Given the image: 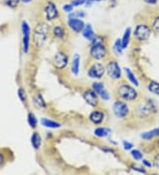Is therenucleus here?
Segmentation results:
<instances>
[{
	"mask_svg": "<svg viewBox=\"0 0 159 175\" xmlns=\"http://www.w3.org/2000/svg\"><path fill=\"white\" fill-rule=\"evenodd\" d=\"M41 123L44 126L49 127V128H58V127L61 126V125L58 122L50 121V120H48V119H44V118H43L41 120Z\"/></svg>",
	"mask_w": 159,
	"mask_h": 175,
	"instance_id": "18",
	"label": "nucleus"
},
{
	"mask_svg": "<svg viewBox=\"0 0 159 175\" xmlns=\"http://www.w3.org/2000/svg\"><path fill=\"white\" fill-rule=\"evenodd\" d=\"M131 155L132 157L135 159V160H141V159H143V153H142L140 150H138V149H133V150H132Z\"/></svg>",
	"mask_w": 159,
	"mask_h": 175,
	"instance_id": "29",
	"label": "nucleus"
},
{
	"mask_svg": "<svg viewBox=\"0 0 159 175\" xmlns=\"http://www.w3.org/2000/svg\"><path fill=\"white\" fill-rule=\"evenodd\" d=\"M113 49H114V51L118 55H120L122 53V44H121V40L120 39H118L115 42V44L113 45Z\"/></svg>",
	"mask_w": 159,
	"mask_h": 175,
	"instance_id": "27",
	"label": "nucleus"
},
{
	"mask_svg": "<svg viewBox=\"0 0 159 175\" xmlns=\"http://www.w3.org/2000/svg\"><path fill=\"white\" fill-rule=\"evenodd\" d=\"M5 156H4V154L2 153V152H0V165L2 164H4V162H5Z\"/></svg>",
	"mask_w": 159,
	"mask_h": 175,
	"instance_id": "39",
	"label": "nucleus"
},
{
	"mask_svg": "<svg viewBox=\"0 0 159 175\" xmlns=\"http://www.w3.org/2000/svg\"><path fill=\"white\" fill-rule=\"evenodd\" d=\"M49 27L46 23H39L37 24L35 29H34L33 34V41L36 47H42L45 43L48 34H49Z\"/></svg>",
	"mask_w": 159,
	"mask_h": 175,
	"instance_id": "1",
	"label": "nucleus"
},
{
	"mask_svg": "<svg viewBox=\"0 0 159 175\" xmlns=\"http://www.w3.org/2000/svg\"><path fill=\"white\" fill-rule=\"evenodd\" d=\"M18 96H19V98L21 99L22 103H25L26 100H27V96H26V93L24 91V89L22 88H19L18 90Z\"/></svg>",
	"mask_w": 159,
	"mask_h": 175,
	"instance_id": "30",
	"label": "nucleus"
},
{
	"mask_svg": "<svg viewBox=\"0 0 159 175\" xmlns=\"http://www.w3.org/2000/svg\"><path fill=\"white\" fill-rule=\"evenodd\" d=\"M93 44L90 49V55L96 60H101L104 59L106 56V48L104 44L101 41H96L95 37L93 41Z\"/></svg>",
	"mask_w": 159,
	"mask_h": 175,
	"instance_id": "2",
	"label": "nucleus"
},
{
	"mask_svg": "<svg viewBox=\"0 0 159 175\" xmlns=\"http://www.w3.org/2000/svg\"><path fill=\"white\" fill-rule=\"evenodd\" d=\"M80 60H81V57L78 54H75L73 56L72 59V73L77 75L79 73V70H80Z\"/></svg>",
	"mask_w": 159,
	"mask_h": 175,
	"instance_id": "15",
	"label": "nucleus"
},
{
	"mask_svg": "<svg viewBox=\"0 0 159 175\" xmlns=\"http://www.w3.org/2000/svg\"><path fill=\"white\" fill-rule=\"evenodd\" d=\"M145 2H147L148 4H151V5H155L157 2V0H145Z\"/></svg>",
	"mask_w": 159,
	"mask_h": 175,
	"instance_id": "40",
	"label": "nucleus"
},
{
	"mask_svg": "<svg viewBox=\"0 0 159 175\" xmlns=\"http://www.w3.org/2000/svg\"><path fill=\"white\" fill-rule=\"evenodd\" d=\"M143 164L145 167H151V166H152V164H151L149 161H148L147 159H143Z\"/></svg>",
	"mask_w": 159,
	"mask_h": 175,
	"instance_id": "38",
	"label": "nucleus"
},
{
	"mask_svg": "<svg viewBox=\"0 0 159 175\" xmlns=\"http://www.w3.org/2000/svg\"><path fill=\"white\" fill-rule=\"evenodd\" d=\"M45 16L48 21H52L58 16V12L57 10V7L54 3L49 2L45 7Z\"/></svg>",
	"mask_w": 159,
	"mask_h": 175,
	"instance_id": "13",
	"label": "nucleus"
},
{
	"mask_svg": "<svg viewBox=\"0 0 159 175\" xmlns=\"http://www.w3.org/2000/svg\"><path fill=\"white\" fill-rule=\"evenodd\" d=\"M93 89L96 92V94L101 97V98L104 101H108L110 99V95L106 91L103 82H94Z\"/></svg>",
	"mask_w": 159,
	"mask_h": 175,
	"instance_id": "11",
	"label": "nucleus"
},
{
	"mask_svg": "<svg viewBox=\"0 0 159 175\" xmlns=\"http://www.w3.org/2000/svg\"><path fill=\"white\" fill-rule=\"evenodd\" d=\"M53 35H55L57 38H63L65 36V29H64V27H61V26H56L53 28Z\"/></svg>",
	"mask_w": 159,
	"mask_h": 175,
	"instance_id": "23",
	"label": "nucleus"
},
{
	"mask_svg": "<svg viewBox=\"0 0 159 175\" xmlns=\"http://www.w3.org/2000/svg\"><path fill=\"white\" fill-rule=\"evenodd\" d=\"M132 168L134 170V171H136V172H140V173H146V171L144 170L143 167L140 166V165H137V164H132Z\"/></svg>",
	"mask_w": 159,
	"mask_h": 175,
	"instance_id": "32",
	"label": "nucleus"
},
{
	"mask_svg": "<svg viewBox=\"0 0 159 175\" xmlns=\"http://www.w3.org/2000/svg\"><path fill=\"white\" fill-rule=\"evenodd\" d=\"M109 77L113 80H118L121 77V69L119 64L115 60H110L105 67Z\"/></svg>",
	"mask_w": 159,
	"mask_h": 175,
	"instance_id": "5",
	"label": "nucleus"
},
{
	"mask_svg": "<svg viewBox=\"0 0 159 175\" xmlns=\"http://www.w3.org/2000/svg\"><path fill=\"white\" fill-rule=\"evenodd\" d=\"M28 125L32 128H35L37 126V120L35 118V116L32 112H29L28 115Z\"/></svg>",
	"mask_w": 159,
	"mask_h": 175,
	"instance_id": "24",
	"label": "nucleus"
},
{
	"mask_svg": "<svg viewBox=\"0 0 159 175\" xmlns=\"http://www.w3.org/2000/svg\"><path fill=\"white\" fill-rule=\"evenodd\" d=\"M96 1H104V0H96Z\"/></svg>",
	"mask_w": 159,
	"mask_h": 175,
	"instance_id": "42",
	"label": "nucleus"
},
{
	"mask_svg": "<svg viewBox=\"0 0 159 175\" xmlns=\"http://www.w3.org/2000/svg\"><path fill=\"white\" fill-rule=\"evenodd\" d=\"M157 135H159V127L158 128H155V129L151 130V131L146 132V133L143 134L141 136H142V138L144 139V140H150V139L157 136Z\"/></svg>",
	"mask_w": 159,
	"mask_h": 175,
	"instance_id": "21",
	"label": "nucleus"
},
{
	"mask_svg": "<svg viewBox=\"0 0 159 175\" xmlns=\"http://www.w3.org/2000/svg\"><path fill=\"white\" fill-rule=\"evenodd\" d=\"M53 63L54 66L58 68V69H64L66 67L67 64H68V58L65 53L63 52H58L54 57L53 59Z\"/></svg>",
	"mask_w": 159,
	"mask_h": 175,
	"instance_id": "10",
	"label": "nucleus"
},
{
	"mask_svg": "<svg viewBox=\"0 0 159 175\" xmlns=\"http://www.w3.org/2000/svg\"><path fill=\"white\" fill-rule=\"evenodd\" d=\"M41 143H42V139L41 136L37 132H35L32 136H31V144L34 147V149H38L41 146Z\"/></svg>",
	"mask_w": 159,
	"mask_h": 175,
	"instance_id": "17",
	"label": "nucleus"
},
{
	"mask_svg": "<svg viewBox=\"0 0 159 175\" xmlns=\"http://www.w3.org/2000/svg\"><path fill=\"white\" fill-rule=\"evenodd\" d=\"M153 28L157 33H159V17H157L155 20V21L153 23Z\"/></svg>",
	"mask_w": 159,
	"mask_h": 175,
	"instance_id": "33",
	"label": "nucleus"
},
{
	"mask_svg": "<svg viewBox=\"0 0 159 175\" xmlns=\"http://www.w3.org/2000/svg\"><path fill=\"white\" fill-rule=\"evenodd\" d=\"M72 9H73V6L72 5H65L63 6V10L66 12H71L72 11Z\"/></svg>",
	"mask_w": 159,
	"mask_h": 175,
	"instance_id": "36",
	"label": "nucleus"
},
{
	"mask_svg": "<svg viewBox=\"0 0 159 175\" xmlns=\"http://www.w3.org/2000/svg\"><path fill=\"white\" fill-rule=\"evenodd\" d=\"M98 95L94 89H88L83 93V98L90 106L96 107L98 104Z\"/></svg>",
	"mask_w": 159,
	"mask_h": 175,
	"instance_id": "9",
	"label": "nucleus"
},
{
	"mask_svg": "<svg viewBox=\"0 0 159 175\" xmlns=\"http://www.w3.org/2000/svg\"><path fill=\"white\" fill-rule=\"evenodd\" d=\"M85 13L83 12L82 11H78L76 12H73V13H72L71 15L69 16L70 19H72V18H78V19H81V18H83V17H85Z\"/></svg>",
	"mask_w": 159,
	"mask_h": 175,
	"instance_id": "31",
	"label": "nucleus"
},
{
	"mask_svg": "<svg viewBox=\"0 0 159 175\" xmlns=\"http://www.w3.org/2000/svg\"><path fill=\"white\" fill-rule=\"evenodd\" d=\"M21 1L23 2V3H29L31 0H21Z\"/></svg>",
	"mask_w": 159,
	"mask_h": 175,
	"instance_id": "41",
	"label": "nucleus"
},
{
	"mask_svg": "<svg viewBox=\"0 0 159 175\" xmlns=\"http://www.w3.org/2000/svg\"><path fill=\"white\" fill-rule=\"evenodd\" d=\"M110 134V130L107 127H97L95 130V135L97 137H106L109 136Z\"/></svg>",
	"mask_w": 159,
	"mask_h": 175,
	"instance_id": "20",
	"label": "nucleus"
},
{
	"mask_svg": "<svg viewBox=\"0 0 159 175\" xmlns=\"http://www.w3.org/2000/svg\"><path fill=\"white\" fill-rule=\"evenodd\" d=\"M151 30L146 25H138L134 29V36L139 41H146L150 36Z\"/></svg>",
	"mask_w": 159,
	"mask_h": 175,
	"instance_id": "6",
	"label": "nucleus"
},
{
	"mask_svg": "<svg viewBox=\"0 0 159 175\" xmlns=\"http://www.w3.org/2000/svg\"><path fill=\"white\" fill-rule=\"evenodd\" d=\"M130 37H131V28L127 27L126 31H125L124 35H123V38L121 40V44H122L123 49H126L127 47V45L129 44V41H130Z\"/></svg>",
	"mask_w": 159,
	"mask_h": 175,
	"instance_id": "19",
	"label": "nucleus"
},
{
	"mask_svg": "<svg viewBox=\"0 0 159 175\" xmlns=\"http://www.w3.org/2000/svg\"><path fill=\"white\" fill-rule=\"evenodd\" d=\"M118 93H119V97L124 99V100H126V101H133V100L136 99L138 96L135 89L129 85H126V84L121 85L120 87L119 88Z\"/></svg>",
	"mask_w": 159,
	"mask_h": 175,
	"instance_id": "3",
	"label": "nucleus"
},
{
	"mask_svg": "<svg viewBox=\"0 0 159 175\" xmlns=\"http://www.w3.org/2000/svg\"><path fill=\"white\" fill-rule=\"evenodd\" d=\"M112 110L114 114L118 117V118H125L126 115L128 114V106L122 101H117L113 104L112 106Z\"/></svg>",
	"mask_w": 159,
	"mask_h": 175,
	"instance_id": "7",
	"label": "nucleus"
},
{
	"mask_svg": "<svg viewBox=\"0 0 159 175\" xmlns=\"http://www.w3.org/2000/svg\"><path fill=\"white\" fill-rule=\"evenodd\" d=\"M82 32H83L82 33L83 36H84L86 39L89 40V41H91V42H92L94 39H95V37H96L93 29H92V27H91L89 24L87 25V26H85Z\"/></svg>",
	"mask_w": 159,
	"mask_h": 175,
	"instance_id": "16",
	"label": "nucleus"
},
{
	"mask_svg": "<svg viewBox=\"0 0 159 175\" xmlns=\"http://www.w3.org/2000/svg\"><path fill=\"white\" fill-rule=\"evenodd\" d=\"M125 72H126V77H127V79L129 80V82H132V83H133V85H135V86H139V82H138L137 78L134 76V74L133 73V72H132L129 68H127V67L125 68Z\"/></svg>",
	"mask_w": 159,
	"mask_h": 175,
	"instance_id": "22",
	"label": "nucleus"
},
{
	"mask_svg": "<svg viewBox=\"0 0 159 175\" xmlns=\"http://www.w3.org/2000/svg\"><path fill=\"white\" fill-rule=\"evenodd\" d=\"M104 114L102 111H95L89 115V121L94 124H96V125L101 124L104 121Z\"/></svg>",
	"mask_w": 159,
	"mask_h": 175,
	"instance_id": "14",
	"label": "nucleus"
},
{
	"mask_svg": "<svg viewBox=\"0 0 159 175\" xmlns=\"http://www.w3.org/2000/svg\"><path fill=\"white\" fill-rule=\"evenodd\" d=\"M4 3L6 6H9L11 8H14V7L18 6L20 0H4Z\"/></svg>",
	"mask_w": 159,
	"mask_h": 175,
	"instance_id": "28",
	"label": "nucleus"
},
{
	"mask_svg": "<svg viewBox=\"0 0 159 175\" xmlns=\"http://www.w3.org/2000/svg\"><path fill=\"white\" fill-rule=\"evenodd\" d=\"M158 145H159V141H158Z\"/></svg>",
	"mask_w": 159,
	"mask_h": 175,
	"instance_id": "43",
	"label": "nucleus"
},
{
	"mask_svg": "<svg viewBox=\"0 0 159 175\" xmlns=\"http://www.w3.org/2000/svg\"><path fill=\"white\" fill-rule=\"evenodd\" d=\"M68 26L71 28L72 31L76 32V33H80L83 31L84 27H85V24L82 20L78 19V18H72L68 21Z\"/></svg>",
	"mask_w": 159,
	"mask_h": 175,
	"instance_id": "12",
	"label": "nucleus"
},
{
	"mask_svg": "<svg viewBox=\"0 0 159 175\" xmlns=\"http://www.w3.org/2000/svg\"><path fill=\"white\" fill-rule=\"evenodd\" d=\"M35 104L39 106V107H42V108H44L45 106H46V104H45V102H44V98H43V97L38 94V95H36L35 97Z\"/></svg>",
	"mask_w": 159,
	"mask_h": 175,
	"instance_id": "26",
	"label": "nucleus"
},
{
	"mask_svg": "<svg viewBox=\"0 0 159 175\" xmlns=\"http://www.w3.org/2000/svg\"><path fill=\"white\" fill-rule=\"evenodd\" d=\"M123 146H124V149H126V150H129V149H131L133 147V143L129 142H126V141H124L123 142Z\"/></svg>",
	"mask_w": 159,
	"mask_h": 175,
	"instance_id": "34",
	"label": "nucleus"
},
{
	"mask_svg": "<svg viewBox=\"0 0 159 175\" xmlns=\"http://www.w3.org/2000/svg\"><path fill=\"white\" fill-rule=\"evenodd\" d=\"M22 31V45H23V51L28 53L30 44V27L26 21H22L21 23Z\"/></svg>",
	"mask_w": 159,
	"mask_h": 175,
	"instance_id": "4",
	"label": "nucleus"
},
{
	"mask_svg": "<svg viewBox=\"0 0 159 175\" xmlns=\"http://www.w3.org/2000/svg\"><path fill=\"white\" fill-rule=\"evenodd\" d=\"M104 73H105V67L104 65L101 63H95L90 66L88 70V75L91 78L100 79L104 76Z\"/></svg>",
	"mask_w": 159,
	"mask_h": 175,
	"instance_id": "8",
	"label": "nucleus"
},
{
	"mask_svg": "<svg viewBox=\"0 0 159 175\" xmlns=\"http://www.w3.org/2000/svg\"><path fill=\"white\" fill-rule=\"evenodd\" d=\"M154 166L159 168V155H157L154 158Z\"/></svg>",
	"mask_w": 159,
	"mask_h": 175,
	"instance_id": "37",
	"label": "nucleus"
},
{
	"mask_svg": "<svg viewBox=\"0 0 159 175\" xmlns=\"http://www.w3.org/2000/svg\"><path fill=\"white\" fill-rule=\"evenodd\" d=\"M148 90L156 95H159V83L156 82H151L148 84Z\"/></svg>",
	"mask_w": 159,
	"mask_h": 175,
	"instance_id": "25",
	"label": "nucleus"
},
{
	"mask_svg": "<svg viewBox=\"0 0 159 175\" xmlns=\"http://www.w3.org/2000/svg\"><path fill=\"white\" fill-rule=\"evenodd\" d=\"M86 3V0H74L72 2V6H79L82 4H85Z\"/></svg>",
	"mask_w": 159,
	"mask_h": 175,
	"instance_id": "35",
	"label": "nucleus"
}]
</instances>
